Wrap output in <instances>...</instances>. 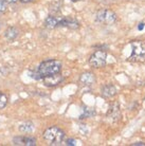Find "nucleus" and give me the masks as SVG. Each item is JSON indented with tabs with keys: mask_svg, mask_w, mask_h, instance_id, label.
<instances>
[{
	"mask_svg": "<svg viewBox=\"0 0 145 146\" xmlns=\"http://www.w3.org/2000/svg\"><path fill=\"white\" fill-rule=\"evenodd\" d=\"M58 20L59 19H57L54 16H49V17H47L46 21H45V26L48 29H54V28H56L58 26Z\"/></svg>",
	"mask_w": 145,
	"mask_h": 146,
	"instance_id": "12",
	"label": "nucleus"
},
{
	"mask_svg": "<svg viewBox=\"0 0 145 146\" xmlns=\"http://www.w3.org/2000/svg\"><path fill=\"white\" fill-rule=\"evenodd\" d=\"M80 84L84 86H91L95 83V76L93 73L91 72H85L83 73L80 77Z\"/></svg>",
	"mask_w": 145,
	"mask_h": 146,
	"instance_id": "9",
	"label": "nucleus"
},
{
	"mask_svg": "<svg viewBox=\"0 0 145 146\" xmlns=\"http://www.w3.org/2000/svg\"><path fill=\"white\" fill-rule=\"evenodd\" d=\"M61 72H62V62L56 59H50L40 64L34 77L36 80H43L44 77L54 75Z\"/></svg>",
	"mask_w": 145,
	"mask_h": 146,
	"instance_id": "1",
	"label": "nucleus"
},
{
	"mask_svg": "<svg viewBox=\"0 0 145 146\" xmlns=\"http://www.w3.org/2000/svg\"><path fill=\"white\" fill-rule=\"evenodd\" d=\"M132 52L129 60L138 62H145V42L143 41H134L131 44Z\"/></svg>",
	"mask_w": 145,
	"mask_h": 146,
	"instance_id": "3",
	"label": "nucleus"
},
{
	"mask_svg": "<svg viewBox=\"0 0 145 146\" xmlns=\"http://www.w3.org/2000/svg\"><path fill=\"white\" fill-rule=\"evenodd\" d=\"M19 35V31L16 28L14 27H11V28H9V29L5 30V32H4V36L7 38V40H15L17 38V36Z\"/></svg>",
	"mask_w": 145,
	"mask_h": 146,
	"instance_id": "10",
	"label": "nucleus"
},
{
	"mask_svg": "<svg viewBox=\"0 0 145 146\" xmlns=\"http://www.w3.org/2000/svg\"><path fill=\"white\" fill-rule=\"evenodd\" d=\"M132 145H142V146H144L145 144H144V143H142V142H139V143H134Z\"/></svg>",
	"mask_w": 145,
	"mask_h": 146,
	"instance_id": "18",
	"label": "nucleus"
},
{
	"mask_svg": "<svg viewBox=\"0 0 145 146\" xmlns=\"http://www.w3.org/2000/svg\"><path fill=\"white\" fill-rule=\"evenodd\" d=\"M22 2H30V1H33V0H20Z\"/></svg>",
	"mask_w": 145,
	"mask_h": 146,
	"instance_id": "20",
	"label": "nucleus"
},
{
	"mask_svg": "<svg viewBox=\"0 0 145 146\" xmlns=\"http://www.w3.org/2000/svg\"><path fill=\"white\" fill-rule=\"evenodd\" d=\"M44 80V84L47 86V87H55L62 83L64 80V77L61 73H57V74H54V75H50V76L44 77L43 78Z\"/></svg>",
	"mask_w": 145,
	"mask_h": 146,
	"instance_id": "6",
	"label": "nucleus"
},
{
	"mask_svg": "<svg viewBox=\"0 0 145 146\" xmlns=\"http://www.w3.org/2000/svg\"><path fill=\"white\" fill-rule=\"evenodd\" d=\"M66 144H67V145H76V141H75V140H72V139L67 140Z\"/></svg>",
	"mask_w": 145,
	"mask_h": 146,
	"instance_id": "16",
	"label": "nucleus"
},
{
	"mask_svg": "<svg viewBox=\"0 0 145 146\" xmlns=\"http://www.w3.org/2000/svg\"><path fill=\"white\" fill-rule=\"evenodd\" d=\"M143 27H144V23H140V26H139L138 29L139 30H142V29H143Z\"/></svg>",
	"mask_w": 145,
	"mask_h": 146,
	"instance_id": "19",
	"label": "nucleus"
},
{
	"mask_svg": "<svg viewBox=\"0 0 145 146\" xmlns=\"http://www.w3.org/2000/svg\"><path fill=\"white\" fill-rule=\"evenodd\" d=\"M7 3H15V2H17L18 0H4Z\"/></svg>",
	"mask_w": 145,
	"mask_h": 146,
	"instance_id": "17",
	"label": "nucleus"
},
{
	"mask_svg": "<svg viewBox=\"0 0 145 146\" xmlns=\"http://www.w3.org/2000/svg\"><path fill=\"white\" fill-rule=\"evenodd\" d=\"M96 21L103 25H112L116 20V15L110 10H101L96 13Z\"/></svg>",
	"mask_w": 145,
	"mask_h": 146,
	"instance_id": "5",
	"label": "nucleus"
},
{
	"mask_svg": "<svg viewBox=\"0 0 145 146\" xmlns=\"http://www.w3.org/2000/svg\"><path fill=\"white\" fill-rule=\"evenodd\" d=\"M116 89L112 85H106L102 88V94L105 98H112L113 95H116Z\"/></svg>",
	"mask_w": 145,
	"mask_h": 146,
	"instance_id": "11",
	"label": "nucleus"
},
{
	"mask_svg": "<svg viewBox=\"0 0 145 146\" xmlns=\"http://www.w3.org/2000/svg\"><path fill=\"white\" fill-rule=\"evenodd\" d=\"M65 131L56 126L47 128L44 131V139L50 143L51 145H59L65 139Z\"/></svg>",
	"mask_w": 145,
	"mask_h": 146,
	"instance_id": "2",
	"label": "nucleus"
},
{
	"mask_svg": "<svg viewBox=\"0 0 145 146\" xmlns=\"http://www.w3.org/2000/svg\"><path fill=\"white\" fill-rule=\"evenodd\" d=\"M14 145L20 146H35L36 145V140L30 138V137H15L13 139Z\"/></svg>",
	"mask_w": 145,
	"mask_h": 146,
	"instance_id": "7",
	"label": "nucleus"
},
{
	"mask_svg": "<svg viewBox=\"0 0 145 146\" xmlns=\"http://www.w3.org/2000/svg\"><path fill=\"white\" fill-rule=\"evenodd\" d=\"M19 130L21 132H27V133H29V132H32L34 130V126L31 122H27L25 124H21L19 126Z\"/></svg>",
	"mask_w": 145,
	"mask_h": 146,
	"instance_id": "13",
	"label": "nucleus"
},
{
	"mask_svg": "<svg viewBox=\"0 0 145 146\" xmlns=\"http://www.w3.org/2000/svg\"><path fill=\"white\" fill-rule=\"evenodd\" d=\"M57 27H66V28H70V29H78L80 28V23L76 21L75 19L63 18L58 20Z\"/></svg>",
	"mask_w": 145,
	"mask_h": 146,
	"instance_id": "8",
	"label": "nucleus"
},
{
	"mask_svg": "<svg viewBox=\"0 0 145 146\" xmlns=\"http://www.w3.org/2000/svg\"><path fill=\"white\" fill-rule=\"evenodd\" d=\"M7 95L0 91V109L4 108V107L7 106Z\"/></svg>",
	"mask_w": 145,
	"mask_h": 146,
	"instance_id": "14",
	"label": "nucleus"
},
{
	"mask_svg": "<svg viewBox=\"0 0 145 146\" xmlns=\"http://www.w3.org/2000/svg\"><path fill=\"white\" fill-rule=\"evenodd\" d=\"M5 3H7V2H5V1H4V0H0V11H2L3 12L4 10H5Z\"/></svg>",
	"mask_w": 145,
	"mask_h": 146,
	"instance_id": "15",
	"label": "nucleus"
},
{
	"mask_svg": "<svg viewBox=\"0 0 145 146\" xmlns=\"http://www.w3.org/2000/svg\"><path fill=\"white\" fill-rule=\"evenodd\" d=\"M107 60V54L103 50H98L90 56L89 58V64L93 68H103L106 65Z\"/></svg>",
	"mask_w": 145,
	"mask_h": 146,
	"instance_id": "4",
	"label": "nucleus"
},
{
	"mask_svg": "<svg viewBox=\"0 0 145 146\" xmlns=\"http://www.w3.org/2000/svg\"><path fill=\"white\" fill-rule=\"evenodd\" d=\"M72 1H74V2H76V1H83V0H72Z\"/></svg>",
	"mask_w": 145,
	"mask_h": 146,
	"instance_id": "21",
	"label": "nucleus"
}]
</instances>
